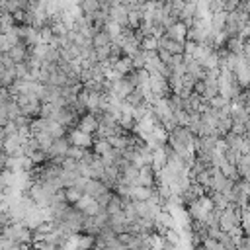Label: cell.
Wrapping results in <instances>:
<instances>
[{"instance_id":"ba28073f","label":"cell","mask_w":250,"mask_h":250,"mask_svg":"<svg viewBox=\"0 0 250 250\" xmlns=\"http://www.w3.org/2000/svg\"><path fill=\"white\" fill-rule=\"evenodd\" d=\"M166 164H168V155L164 153V149H162V147L155 149V153H153V168L159 172V170H162Z\"/></svg>"},{"instance_id":"3957f363","label":"cell","mask_w":250,"mask_h":250,"mask_svg":"<svg viewBox=\"0 0 250 250\" xmlns=\"http://www.w3.org/2000/svg\"><path fill=\"white\" fill-rule=\"evenodd\" d=\"M76 207L82 211V213H86V215H90V217H94V215H98L100 211H102V207H100V203H98V199L96 197H92V196H82V199L76 203Z\"/></svg>"},{"instance_id":"5b68a950","label":"cell","mask_w":250,"mask_h":250,"mask_svg":"<svg viewBox=\"0 0 250 250\" xmlns=\"http://www.w3.org/2000/svg\"><path fill=\"white\" fill-rule=\"evenodd\" d=\"M107 190H109V188H107L100 178H90V180H88V184H86V188H84V194H86V196H92V197H96V199H98V197H100L102 194H106Z\"/></svg>"},{"instance_id":"cb8c5ba5","label":"cell","mask_w":250,"mask_h":250,"mask_svg":"<svg viewBox=\"0 0 250 250\" xmlns=\"http://www.w3.org/2000/svg\"><path fill=\"white\" fill-rule=\"evenodd\" d=\"M96 57H98V63L107 61V59L111 57V45H106V47H96Z\"/></svg>"},{"instance_id":"7c38bea8","label":"cell","mask_w":250,"mask_h":250,"mask_svg":"<svg viewBox=\"0 0 250 250\" xmlns=\"http://www.w3.org/2000/svg\"><path fill=\"white\" fill-rule=\"evenodd\" d=\"M34 137L39 141V149H41V151H49L51 145L55 143V137L51 135V131H41V133H36Z\"/></svg>"},{"instance_id":"277c9868","label":"cell","mask_w":250,"mask_h":250,"mask_svg":"<svg viewBox=\"0 0 250 250\" xmlns=\"http://www.w3.org/2000/svg\"><path fill=\"white\" fill-rule=\"evenodd\" d=\"M78 127L82 129V131H86V133H90V135H94L98 129H100V121L96 119V115L94 113H84V115H80V119H78Z\"/></svg>"},{"instance_id":"5bb4252c","label":"cell","mask_w":250,"mask_h":250,"mask_svg":"<svg viewBox=\"0 0 250 250\" xmlns=\"http://www.w3.org/2000/svg\"><path fill=\"white\" fill-rule=\"evenodd\" d=\"M155 188H145V186H133V199L137 201H147L153 196Z\"/></svg>"},{"instance_id":"603a6c76","label":"cell","mask_w":250,"mask_h":250,"mask_svg":"<svg viewBox=\"0 0 250 250\" xmlns=\"http://www.w3.org/2000/svg\"><path fill=\"white\" fill-rule=\"evenodd\" d=\"M229 104H231V100H227V98H225V96H221V94H217L215 98H211V100H209V106H211V107H215V109H223V107H225V106H229Z\"/></svg>"},{"instance_id":"484cf974","label":"cell","mask_w":250,"mask_h":250,"mask_svg":"<svg viewBox=\"0 0 250 250\" xmlns=\"http://www.w3.org/2000/svg\"><path fill=\"white\" fill-rule=\"evenodd\" d=\"M240 2L242 0H223V10L225 12H234L240 8Z\"/></svg>"},{"instance_id":"f546056e","label":"cell","mask_w":250,"mask_h":250,"mask_svg":"<svg viewBox=\"0 0 250 250\" xmlns=\"http://www.w3.org/2000/svg\"><path fill=\"white\" fill-rule=\"evenodd\" d=\"M106 250H109V248H106Z\"/></svg>"},{"instance_id":"7402d4cb","label":"cell","mask_w":250,"mask_h":250,"mask_svg":"<svg viewBox=\"0 0 250 250\" xmlns=\"http://www.w3.org/2000/svg\"><path fill=\"white\" fill-rule=\"evenodd\" d=\"M131 59H133L135 69H145V65H147V61H149V59H147V51H143V49H141V51H137Z\"/></svg>"},{"instance_id":"4316f807","label":"cell","mask_w":250,"mask_h":250,"mask_svg":"<svg viewBox=\"0 0 250 250\" xmlns=\"http://www.w3.org/2000/svg\"><path fill=\"white\" fill-rule=\"evenodd\" d=\"M159 57H161V61H164V63H170L172 61V53L168 51V49H159Z\"/></svg>"},{"instance_id":"d6986e66","label":"cell","mask_w":250,"mask_h":250,"mask_svg":"<svg viewBox=\"0 0 250 250\" xmlns=\"http://www.w3.org/2000/svg\"><path fill=\"white\" fill-rule=\"evenodd\" d=\"M227 49H229L231 53H234V55H242V51H244V41H242L240 37H231L229 43H227Z\"/></svg>"},{"instance_id":"8fae6325","label":"cell","mask_w":250,"mask_h":250,"mask_svg":"<svg viewBox=\"0 0 250 250\" xmlns=\"http://www.w3.org/2000/svg\"><path fill=\"white\" fill-rule=\"evenodd\" d=\"M111 36H109V32L107 30H98L96 32V36H94V39H92V43H94V47H106V45H111Z\"/></svg>"},{"instance_id":"d4e9b609","label":"cell","mask_w":250,"mask_h":250,"mask_svg":"<svg viewBox=\"0 0 250 250\" xmlns=\"http://www.w3.org/2000/svg\"><path fill=\"white\" fill-rule=\"evenodd\" d=\"M86 151H88V149H82V147H76V145H72V147H71V151H69V157L80 162V161L84 159V155H86Z\"/></svg>"},{"instance_id":"e0dca14e","label":"cell","mask_w":250,"mask_h":250,"mask_svg":"<svg viewBox=\"0 0 250 250\" xmlns=\"http://www.w3.org/2000/svg\"><path fill=\"white\" fill-rule=\"evenodd\" d=\"M143 24V12L141 10H129V18H127V26L133 30H139Z\"/></svg>"},{"instance_id":"4fadbf2b","label":"cell","mask_w":250,"mask_h":250,"mask_svg":"<svg viewBox=\"0 0 250 250\" xmlns=\"http://www.w3.org/2000/svg\"><path fill=\"white\" fill-rule=\"evenodd\" d=\"M111 143H109V139H96L94 141V147H92V151L98 155V157H104V155H107V153H111Z\"/></svg>"},{"instance_id":"2e32d148","label":"cell","mask_w":250,"mask_h":250,"mask_svg":"<svg viewBox=\"0 0 250 250\" xmlns=\"http://www.w3.org/2000/svg\"><path fill=\"white\" fill-rule=\"evenodd\" d=\"M22 151H24V155H26V157H32L36 151H39V141H37L36 137L24 139V143H22Z\"/></svg>"},{"instance_id":"ac0fdd59","label":"cell","mask_w":250,"mask_h":250,"mask_svg":"<svg viewBox=\"0 0 250 250\" xmlns=\"http://www.w3.org/2000/svg\"><path fill=\"white\" fill-rule=\"evenodd\" d=\"M161 43H159V37L155 36H147L143 41H141V49L143 51H159Z\"/></svg>"},{"instance_id":"7a4b0ae2","label":"cell","mask_w":250,"mask_h":250,"mask_svg":"<svg viewBox=\"0 0 250 250\" xmlns=\"http://www.w3.org/2000/svg\"><path fill=\"white\" fill-rule=\"evenodd\" d=\"M71 147H72V143H71V139H69V135H67V137H63V139H55V143L51 145V149L47 151V155H49V159H55V157H69Z\"/></svg>"},{"instance_id":"6da1fadb","label":"cell","mask_w":250,"mask_h":250,"mask_svg":"<svg viewBox=\"0 0 250 250\" xmlns=\"http://www.w3.org/2000/svg\"><path fill=\"white\" fill-rule=\"evenodd\" d=\"M69 139H71L72 145L82 147V149H92V147H94V141H96L94 135L82 131L80 127H72V129L69 131Z\"/></svg>"},{"instance_id":"f1b7e54d","label":"cell","mask_w":250,"mask_h":250,"mask_svg":"<svg viewBox=\"0 0 250 250\" xmlns=\"http://www.w3.org/2000/svg\"><path fill=\"white\" fill-rule=\"evenodd\" d=\"M248 90H250V86H248Z\"/></svg>"},{"instance_id":"83f0119b","label":"cell","mask_w":250,"mask_h":250,"mask_svg":"<svg viewBox=\"0 0 250 250\" xmlns=\"http://www.w3.org/2000/svg\"><path fill=\"white\" fill-rule=\"evenodd\" d=\"M194 92L199 94V96H203L205 94V80H197L196 86H194Z\"/></svg>"},{"instance_id":"52a82bcc","label":"cell","mask_w":250,"mask_h":250,"mask_svg":"<svg viewBox=\"0 0 250 250\" xmlns=\"http://www.w3.org/2000/svg\"><path fill=\"white\" fill-rule=\"evenodd\" d=\"M166 34H168L172 39H176V41H182V43L188 41V26H186L184 22H176Z\"/></svg>"},{"instance_id":"8992f818","label":"cell","mask_w":250,"mask_h":250,"mask_svg":"<svg viewBox=\"0 0 250 250\" xmlns=\"http://www.w3.org/2000/svg\"><path fill=\"white\" fill-rule=\"evenodd\" d=\"M127 18H129V8L127 6H111L109 8V20L117 22L119 26H127Z\"/></svg>"},{"instance_id":"ffe728a7","label":"cell","mask_w":250,"mask_h":250,"mask_svg":"<svg viewBox=\"0 0 250 250\" xmlns=\"http://www.w3.org/2000/svg\"><path fill=\"white\" fill-rule=\"evenodd\" d=\"M125 102L131 104V106L135 107V106H139L141 102H145V92H143L141 88H135V90H133V92H131L127 98H125Z\"/></svg>"},{"instance_id":"30bf717a","label":"cell","mask_w":250,"mask_h":250,"mask_svg":"<svg viewBox=\"0 0 250 250\" xmlns=\"http://www.w3.org/2000/svg\"><path fill=\"white\" fill-rule=\"evenodd\" d=\"M227 14L229 12H225V10L211 14V30L213 32H223L225 30V26H227Z\"/></svg>"},{"instance_id":"9a60e30c","label":"cell","mask_w":250,"mask_h":250,"mask_svg":"<svg viewBox=\"0 0 250 250\" xmlns=\"http://www.w3.org/2000/svg\"><path fill=\"white\" fill-rule=\"evenodd\" d=\"M65 196H67V201H69L71 205H76V203L82 199L84 192H82V190H78L76 186H72V188H65Z\"/></svg>"},{"instance_id":"9c48e42d","label":"cell","mask_w":250,"mask_h":250,"mask_svg":"<svg viewBox=\"0 0 250 250\" xmlns=\"http://www.w3.org/2000/svg\"><path fill=\"white\" fill-rule=\"evenodd\" d=\"M117 72H121L123 76H127L129 72H133L135 71V65H133V59L131 57H121L117 63H115V67H113Z\"/></svg>"},{"instance_id":"44dd1931","label":"cell","mask_w":250,"mask_h":250,"mask_svg":"<svg viewBox=\"0 0 250 250\" xmlns=\"http://www.w3.org/2000/svg\"><path fill=\"white\" fill-rule=\"evenodd\" d=\"M80 6H82V10H84V14H96V12L102 8L98 0H82Z\"/></svg>"}]
</instances>
